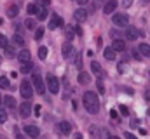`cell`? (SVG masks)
Masks as SVG:
<instances>
[{"label": "cell", "instance_id": "6da1fadb", "mask_svg": "<svg viewBox=\"0 0 150 139\" xmlns=\"http://www.w3.org/2000/svg\"><path fill=\"white\" fill-rule=\"evenodd\" d=\"M82 104H84L86 111L91 113V115H96V113L100 111V99H98V94H94V92H91V91L84 94Z\"/></svg>", "mask_w": 150, "mask_h": 139}, {"label": "cell", "instance_id": "7a4b0ae2", "mask_svg": "<svg viewBox=\"0 0 150 139\" xmlns=\"http://www.w3.org/2000/svg\"><path fill=\"white\" fill-rule=\"evenodd\" d=\"M45 82H47V89L52 94H58V91H59V80H58V77H54L52 73H47Z\"/></svg>", "mask_w": 150, "mask_h": 139}, {"label": "cell", "instance_id": "3957f363", "mask_svg": "<svg viewBox=\"0 0 150 139\" xmlns=\"http://www.w3.org/2000/svg\"><path fill=\"white\" fill-rule=\"evenodd\" d=\"M19 92H21V96L25 98V99H30L32 96H33V87H32V82H21V85H19Z\"/></svg>", "mask_w": 150, "mask_h": 139}, {"label": "cell", "instance_id": "277c9868", "mask_svg": "<svg viewBox=\"0 0 150 139\" xmlns=\"http://www.w3.org/2000/svg\"><path fill=\"white\" fill-rule=\"evenodd\" d=\"M32 85L35 87V91H37L38 94H44V92H45V85H44L42 77H40L38 73H33V75H32Z\"/></svg>", "mask_w": 150, "mask_h": 139}, {"label": "cell", "instance_id": "5b68a950", "mask_svg": "<svg viewBox=\"0 0 150 139\" xmlns=\"http://www.w3.org/2000/svg\"><path fill=\"white\" fill-rule=\"evenodd\" d=\"M112 21H113V25H117V26H127L129 18H127V14H113Z\"/></svg>", "mask_w": 150, "mask_h": 139}, {"label": "cell", "instance_id": "8992f818", "mask_svg": "<svg viewBox=\"0 0 150 139\" xmlns=\"http://www.w3.org/2000/svg\"><path fill=\"white\" fill-rule=\"evenodd\" d=\"M19 115H21L23 118H28V117L32 115V104L28 103V99L19 106Z\"/></svg>", "mask_w": 150, "mask_h": 139}, {"label": "cell", "instance_id": "52a82bcc", "mask_svg": "<svg viewBox=\"0 0 150 139\" xmlns=\"http://www.w3.org/2000/svg\"><path fill=\"white\" fill-rule=\"evenodd\" d=\"M59 26H63V19H61L58 14H52L51 21H49V28H51V30H56V28H59Z\"/></svg>", "mask_w": 150, "mask_h": 139}, {"label": "cell", "instance_id": "ba28073f", "mask_svg": "<svg viewBox=\"0 0 150 139\" xmlns=\"http://www.w3.org/2000/svg\"><path fill=\"white\" fill-rule=\"evenodd\" d=\"M91 70H93V73H94L98 78H103V77H105V71H103V68H101V65H100V63L93 61V63H91Z\"/></svg>", "mask_w": 150, "mask_h": 139}, {"label": "cell", "instance_id": "9c48e42d", "mask_svg": "<svg viewBox=\"0 0 150 139\" xmlns=\"http://www.w3.org/2000/svg\"><path fill=\"white\" fill-rule=\"evenodd\" d=\"M117 5H119L117 0H108V2L103 5V12H105V14H113V11L117 9Z\"/></svg>", "mask_w": 150, "mask_h": 139}, {"label": "cell", "instance_id": "30bf717a", "mask_svg": "<svg viewBox=\"0 0 150 139\" xmlns=\"http://www.w3.org/2000/svg\"><path fill=\"white\" fill-rule=\"evenodd\" d=\"M25 134H28L30 138H38L40 131L37 125H25Z\"/></svg>", "mask_w": 150, "mask_h": 139}, {"label": "cell", "instance_id": "8fae6325", "mask_svg": "<svg viewBox=\"0 0 150 139\" xmlns=\"http://www.w3.org/2000/svg\"><path fill=\"white\" fill-rule=\"evenodd\" d=\"M138 37H140V32H138L134 26L126 28V38H127V40H136Z\"/></svg>", "mask_w": 150, "mask_h": 139}, {"label": "cell", "instance_id": "7c38bea8", "mask_svg": "<svg viewBox=\"0 0 150 139\" xmlns=\"http://www.w3.org/2000/svg\"><path fill=\"white\" fill-rule=\"evenodd\" d=\"M61 52H63V56H65V58H72V54H74V47H72V44H70L68 40L63 44V47H61Z\"/></svg>", "mask_w": 150, "mask_h": 139}, {"label": "cell", "instance_id": "4fadbf2b", "mask_svg": "<svg viewBox=\"0 0 150 139\" xmlns=\"http://www.w3.org/2000/svg\"><path fill=\"white\" fill-rule=\"evenodd\" d=\"M58 129H59V132H61V134H65V136H68V134L72 132V125H70L68 122H59Z\"/></svg>", "mask_w": 150, "mask_h": 139}, {"label": "cell", "instance_id": "5bb4252c", "mask_svg": "<svg viewBox=\"0 0 150 139\" xmlns=\"http://www.w3.org/2000/svg\"><path fill=\"white\" fill-rule=\"evenodd\" d=\"M112 49L115 51V52H122V51L126 49V44H124L120 38H115V40H113V44H112Z\"/></svg>", "mask_w": 150, "mask_h": 139}, {"label": "cell", "instance_id": "9a60e30c", "mask_svg": "<svg viewBox=\"0 0 150 139\" xmlns=\"http://www.w3.org/2000/svg\"><path fill=\"white\" fill-rule=\"evenodd\" d=\"M47 9H45V5L42 4V5H37V16H38V19L40 21H44V19H47Z\"/></svg>", "mask_w": 150, "mask_h": 139}, {"label": "cell", "instance_id": "2e32d148", "mask_svg": "<svg viewBox=\"0 0 150 139\" xmlns=\"http://www.w3.org/2000/svg\"><path fill=\"white\" fill-rule=\"evenodd\" d=\"M77 80H79V84H80V85H86V84H89V82H91V77H89L87 73L80 71V73H79V77H77Z\"/></svg>", "mask_w": 150, "mask_h": 139}, {"label": "cell", "instance_id": "e0dca14e", "mask_svg": "<svg viewBox=\"0 0 150 139\" xmlns=\"http://www.w3.org/2000/svg\"><path fill=\"white\" fill-rule=\"evenodd\" d=\"M74 14H75V19H77V21H80V23L87 19V12H86L84 9H77Z\"/></svg>", "mask_w": 150, "mask_h": 139}, {"label": "cell", "instance_id": "ac0fdd59", "mask_svg": "<svg viewBox=\"0 0 150 139\" xmlns=\"http://www.w3.org/2000/svg\"><path fill=\"white\" fill-rule=\"evenodd\" d=\"M18 59L19 63H25V61H30V51L28 49H23L19 54H18Z\"/></svg>", "mask_w": 150, "mask_h": 139}, {"label": "cell", "instance_id": "d6986e66", "mask_svg": "<svg viewBox=\"0 0 150 139\" xmlns=\"http://www.w3.org/2000/svg\"><path fill=\"white\" fill-rule=\"evenodd\" d=\"M138 52L143 54V56H147V58H150V45L149 44H140L138 45Z\"/></svg>", "mask_w": 150, "mask_h": 139}, {"label": "cell", "instance_id": "ffe728a7", "mask_svg": "<svg viewBox=\"0 0 150 139\" xmlns=\"http://www.w3.org/2000/svg\"><path fill=\"white\" fill-rule=\"evenodd\" d=\"M33 68V63L32 61H25V63H21V73H30Z\"/></svg>", "mask_w": 150, "mask_h": 139}, {"label": "cell", "instance_id": "44dd1931", "mask_svg": "<svg viewBox=\"0 0 150 139\" xmlns=\"http://www.w3.org/2000/svg\"><path fill=\"white\" fill-rule=\"evenodd\" d=\"M4 103H5L7 108H11V110H12V108H16V99H14L12 96H5V98H4Z\"/></svg>", "mask_w": 150, "mask_h": 139}, {"label": "cell", "instance_id": "7402d4cb", "mask_svg": "<svg viewBox=\"0 0 150 139\" xmlns=\"http://www.w3.org/2000/svg\"><path fill=\"white\" fill-rule=\"evenodd\" d=\"M103 56H105V59H107V61H113V59H115V51H113L112 47H110V49H105Z\"/></svg>", "mask_w": 150, "mask_h": 139}, {"label": "cell", "instance_id": "603a6c76", "mask_svg": "<svg viewBox=\"0 0 150 139\" xmlns=\"http://www.w3.org/2000/svg\"><path fill=\"white\" fill-rule=\"evenodd\" d=\"M7 16H9V18H16V16H18V5H11V7L7 9Z\"/></svg>", "mask_w": 150, "mask_h": 139}, {"label": "cell", "instance_id": "cb8c5ba5", "mask_svg": "<svg viewBox=\"0 0 150 139\" xmlns=\"http://www.w3.org/2000/svg\"><path fill=\"white\" fill-rule=\"evenodd\" d=\"M12 42H14L16 45H23V44H25V38H23L19 33H16L14 37H12Z\"/></svg>", "mask_w": 150, "mask_h": 139}, {"label": "cell", "instance_id": "d4e9b609", "mask_svg": "<svg viewBox=\"0 0 150 139\" xmlns=\"http://www.w3.org/2000/svg\"><path fill=\"white\" fill-rule=\"evenodd\" d=\"M74 37H75L74 26H68V28H67V40H68V42H72V40H74Z\"/></svg>", "mask_w": 150, "mask_h": 139}, {"label": "cell", "instance_id": "484cf974", "mask_svg": "<svg viewBox=\"0 0 150 139\" xmlns=\"http://www.w3.org/2000/svg\"><path fill=\"white\" fill-rule=\"evenodd\" d=\"M0 87H2V89H9V87H11L7 77H0Z\"/></svg>", "mask_w": 150, "mask_h": 139}, {"label": "cell", "instance_id": "4316f807", "mask_svg": "<svg viewBox=\"0 0 150 139\" xmlns=\"http://www.w3.org/2000/svg\"><path fill=\"white\" fill-rule=\"evenodd\" d=\"M25 26H26V30H35V19H26L25 21Z\"/></svg>", "mask_w": 150, "mask_h": 139}, {"label": "cell", "instance_id": "83f0119b", "mask_svg": "<svg viewBox=\"0 0 150 139\" xmlns=\"http://www.w3.org/2000/svg\"><path fill=\"white\" fill-rule=\"evenodd\" d=\"M38 58L44 61L47 58V47H38Z\"/></svg>", "mask_w": 150, "mask_h": 139}, {"label": "cell", "instance_id": "f1b7e54d", "mask_svg": "<svg viewBox=\"0 0 150 139\" xmlns=\"http://www.w3.org/2000/svg\"><path fill=\"white\" fill-rule=\"evenodd\" d=\"M7 45H9V40H7V37L0 33V47H2V49H5Z\"/></svg>", "mask_w": 150, "mask_h": 139}, {"label": "cell", "instance_id": "f546056e", "mask_svg": "<svg viewBox=\"0 0 150 139\" xmlns=\"http://www.w3.org/2000/svg\"><path fill=\"white\" fill-rule=\"evenodd\" d=\"M26 11H28V14H37V5L35 4H28Z\"/></svg>", "mask_w": 150, "mask_h": 139}, {"label": "cell", "instance_id": "4dcf8cb0", "mask_svg": "<svg viewBox=\"0 0 150 139\" xmlns=\"http://www.w3.org/2000/svg\"><path fill=\"white\" fill-rule=\"evenodd\" d=\"M96 87H98V92H100V94H105V84H103L101 80L96 82Z\"/></svg>", "mask_w": 150, "mask_h": 139}, {"label": "cell", "instance_id": "1f68e13d", "mask_svg": "<svg viewBox=\"0 0 150 139\" xmlns=\"http://www.w3.org/2000/svg\"><path fill=\"white\" fill-rule=\"evenodd\" d=\"M5 122H7V111L0 110V124H5Z\"/></svg>", "mask_w": 150, "mask_h": 139}, {"label": "cell", "instance_id": "d6a6232c", "mask_svg": "<svg viewBox=\"0 0 150 139\" xmlns=\"http://www.w3.org/2000/svg\"><path fill=\"white\" fill-rule=\"evenodd\" d=\"M119 111H120L124 117H127V115H129V110H127V106H124V104H120V106H119Z\"/></svg>", "mask_w": 150, "mask_h": 139}, {"label": "cell", "instance_id": "836d02e7", "mask_svg": "<svg viewBox=\"0 0 150 139\" xmlns=\"http://www.w3.org/2000/svg\"><path fill=\"white\" fill-rule=\"evenodd\" d=\"M5 54H7L9 58H14V49H12L11 45H7V47H5Z\"/></svg>", "mask_w": 150, "mask_h": 139}, {"label": "cell", "instance_id": "e575fe53", "mask_svg": "<svg viewBox=\"0 0 150 139\" xmlns=\"http://www.w3.org/2000/svg\"><path fill=\"white\" fill-rule=\"evenodd\" d=\"M44 37V28H38L37 32H35V40H40Z\"/></svg>", "mask_w": 150, "mask_h": 139}, {"label": "cell", "instance_id": "d590c367", "mask_svg": "<svg viewBox=\"0 0 150 139\" xmlns=\"http://www.w3.org/2000/svg\"><path fill=\"white\" fill-rule=\"evenodd\" d=\"M117 70H119V73H126V71H127V66H126V65H122V63H120V65H119V66H117Z\"/></svg>", "mask_w": 150, "mask_h": 139}, {"label": "cell", "instance_id": "8d00e7d4", "mask_svg": "<svg viewBox=\"0 0 150 139\" xmlns=\"http://www.w3.org/2000/svg\"><path fill=\"white\" fill-rule=\"evenodd\" d=\"M101 4H103V0H93V7H94V9H98Z\"/></svg>", "mask_w": 150, "mask_h": 139}, {"label": "cell", "instance_id": "74e56055", "mask_svg": "<svg viewBox=\"0 0 150 139\" xmlns=\"http://www.w3.org/2000/svg\"><path fill=\"white\" fill-rule=\"evenodd\" d=\"M122 5L127 9V7H131V5H133V0H122Z\"/></svg>", "mask_w": 150, "mask_h": 139}, {"label": "cell", "instance_id": "f35d334b", "mask_svg": "<svg viewBox=\"0 0 150 139\" xmlns=\"http://www.w3.org/2000/svg\"><path fill=\"white\" fill-rule=\"evenodd\" d=\"M75 66H77V68H82V59H80V58L75 59Z\"/></svg>", "mask_w": 150, "mask_h": 139}, {"label": "cell", "instance_id": "ab89813d", "mask_svg": "<svg viewBox=\"0 0 150 139\" xmlns=\"http://www.w3.org/2000/svg\"><path fill=\"white\" fill-rule=\"evenodd\" d=\"M145 99H147V101H150V87L147 89V92H145Z\"/></svg>", "mask_w": 150, "mask_h": 139}, {"label": "cell", "instance_id": "60d3db41", "mask_svg": "<svg viewBox=\"0 0 150 139\" xmlns=\"http://www.w3.org/2000/svg\"><path fill=\"white\" fill-rule=\"evenodd\" d=\"M87 2H89V0H77V4H79V5H86Z\"/></svg>", "mask_w": 150, "mask_h": 139}, {"label": "cell", "instance_id": "b9f144b4", "mask_svg": "<svg viewBox=\"0 0 150 139\" xmlns=\"http://www.w3.org/2000/svg\"><path fill=\"white\" fill-rule=\"evenodd\" d=\"M33 110H35V115H37V117H38V115H40V106H35Z\"/></svg>", "mask_w": 150, "mask_h": 139}, {"label": "cell", "instance_id": "7bdbcfd3", "mask_svg": "<svg viewBox=\"0 0 150 139\" xmlns=\"http://www.w3.org/2000/svg\"><path fill=\"white\" fill-rule=\"evenodd\" d=\"M110 115H112V118H117V111H115V110H112V111H110Z\"/></svg>", "mask_w": 150, "mask_h": 139}, {"label": "cell", "instance_id": "ee69618b", "mask_svg": "<svg viewBox=\"0 0 150 139\" xmlns=\"http://www.w3.org/2000/svg\"><path fill=\"white\" fill-rule=\"evenodd\" d=\"M40 2H42L44 5H49V4H51V0H40Z\"/></svg>", "mask_w": 150, "mask_h": 139}, {"label": "cell", "instance_id": "f6af8a7d", "mask_svg": "<svg viewBox=\"0 0 150 139\" xmlns=\"http://www.w3.org/2000/svg\"><path fill=\"white\" fill-rule=\"evenodd\" d=\"M0 103H4V98H2V96H0Z\"/></svg>", "mask_w": 150, "mask_h": 139}, {"label": "cell", "instance_id": "bcb514c9", "mask_svg": "<svg viewBox=\"0 0 150 139\" xmlns=\"http://www.w3.org/2000/svg\"><path fill=\"white\" fill-rule=\"evenodd\" d=\"M147 113H149V117H150V110H149V111H147Z\"/></svg>", "mask_w": 150, "mask_h": 139}, {"label": "cell", "instance_id": "7dc6e473", "mask_svg": "<svg viewBox=\"0 0 150 139\" xmlns=\"http://www.w3.org/2000/svg\"><path fill=\"white\" fill-rule=\"evenodd\" d=\"M2 23H4V21H2V19H0V25H2Z\"/></svg>", "mask_w": 150, "mask_h": 139}, {"label": "cell", "instance_id": "c3c4849f", "mask_svg": "<svg viewBox=\"0 0 150 139\" xmlns=\"http://www.w3.org/2000/svg\"><path fill=\"white\" fill-rule=\"evenodd\" d=\"M0 63H2V58H0Z\"/></svg>", "mask_w": 150, "mask_h": 139}]
</instances>
